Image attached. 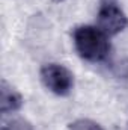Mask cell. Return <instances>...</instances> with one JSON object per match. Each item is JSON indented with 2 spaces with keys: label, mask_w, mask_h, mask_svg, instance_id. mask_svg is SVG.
Masks as SVG:
<instances>
[{
  "label": "cell",
  "mask_w": 128,
  "mask_h": 130,
  "mask_svg": "<svg viewBox=\"0 0 128 130\" xmlns=\"http://www.w3.org/2000/svg\"><path fill=\"white\" fill-rule=\"evenodd\" d=\"M98 29L104 35L115 36L128 26V17L115 3H104L98 11Z\"/></svg>",
  "instance_id": "3957f363"
},
{
  "label": "cell",
  "mask_w": 128,
  "mask_h": 130,
  "mask_svg": "<svg viewBox=\"0 0 128 130\" xmlns=\"http://www.w3.org/2000/svg\"><path fill=\"white\" fill-rule=\"evenodd\" d=\"M69 130H104L98 123L92 121V120H88V118H81V120H77L74 123L69 124Z\"/></svg>",
  "instance_id": "5b68a950"
},
{
  "label": "cell",
  "mask_w": 128,
  "mask_h": 130,
  "mask_svg": "<svg viewBox=\"0 0 128 130\" xmlns=\"http://www.w3.org/2000/svg\"><path fill=\"white\" fill-rule=\"evenodd\" d=\"M2 130H32V126L23 118H12V120L3 123Z\"/></svg>",
  "instance_id": "8992f818"
},
{
  "label": "cell",
  "mask_w": 128,
  "mask_h": 130,
  "mask_svg": "<svg viewBox=\"0 0 128 130\" xmlns=\"http://www.w3.org/2000/svg\"><path fill=\"white\" fill-rule=\"evenodd\" d=\"M72 38L77 53L89 62L104 61L110 52L109 36L104 35L98 27L78 26L74 29Z\"/></svg>",
  "instance_id": "6da1fadb"
},
{
  "label": "cell",
  "mask_w": 128,
  "mask_h": 130,
  "mask_svg": "<svg viewBox=\"0 0 128 130\" xmlns=\"http://www.w3.org/2000/svg\"><path fill=\"white\" fill-rule=\"evenodd\" d=\"M41 79L44 85L56 95H68L74 88L72 73L59 64H47L41 68Z\"/></svg>",
  "instance_id": "7a4b0ae2"
},
{
  "label": "cell",
  "mask_w": 128,
  "mask_h": 130,
  "mask_svg": "<svg viewBox=\"0 0 128 130\" xmlns=\"http://www.w3.org/2000/svg\"><path fill=\"white\" fill-rule=\"evenodd\" d=\"M102 2H105V3H112L113 0H102Z\"/></svg>",
  "instance_id": "52a82bcc"
},
{
  "label": "cell",
  "mask_w": 128,
  "mask_h": 130,
  "mask_svg": "<svg viewBox=\"0 0 128 130\" xmlns=\"http://www.w3.org/2000/svg\"><path fill=\"white\" fill-rule=\"evenodd\" d=\"M127 130H128V127H127Z\"/></svg>",
  "instance_id": "ba28073f"
},
{
  "label": "cell",
  "mask_w": 128,
  "mask_h": 130,
  "mask_svg": "<svg viewBox=\"0 0 128 130\" xmlns=\"http://www.w3.org/2000/svg\"><path fill=\"white\" fill-rule=\"evenodd\" d=\"M21 106H23L21 94L12 85H9L6 80H2V86H0V112L2 113L17 112Z\"/></svg>",
  "instance_id": "277c9868"
}]
</instances>
